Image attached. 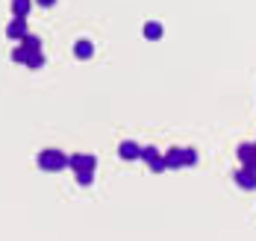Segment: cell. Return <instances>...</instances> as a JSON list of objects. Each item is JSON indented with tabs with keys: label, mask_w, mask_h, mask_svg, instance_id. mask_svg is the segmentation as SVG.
Here are the masks:
<instances>
[{
	"label": "cell",
	"mask_w": 256,
	"mask_h": 241,
	"mask_svg": "<svg viewBox=\"0 0 256 241\" xmlns=\"http://www.w3.org/2000/svg\"><path fill=\"white\" fill-rule=\"evenodd\" d=\"M192 165H198V150L186 147V168H192Z\"/></svg>",
	"instance_id": "16"
},
{
	"label": "cell",
	"mask_w": 256,
	"mask_h": 241,
	"mask_svg": "<svg viewBox=\"0 0 256 241\" xmlns=\"http://www.w3.org/2000/svg\"><path fill=\"white\" fill-rule=\"evenodd\" d=\"M26 32V18H18V15H12V21L6 24V38H12V41H21Z\"/></svg>",
	"instance_id": "4"
},
{
	"label": "cell",
	"mask_w": 256,
	"mask_h": 241,
	"mask_svg": "<svg viewBox=\"0 0 256 241\" xmlns=\"http://www.w3.org/2000/svg\"><path fill=\"white\" fill-rule=\"evenodd\" d=\"M36 165L42 168V171H50V174H56V171H65L68 165H71V156H65L62 150H42L38 156H36Z\"/></svg>",
	"instance_id": "1"
},
{
	"label": "cell",
	"mask_w": 256,
	"mask_h": 241,
	"mask_svg": "<svg viewBox=\"0 0 256 241\" xmlns=\"http://www.w3.org/2000/svg\"><path fill=\"white\" fill-rule=\"evenodd\" d=\"M118 156H121V159L124 162H132V159H142V144H138V141H121V144H118Z\"/></svg>",
	"instance_id": "7"
},
{
	"label": "cell",
	"mask_w": 256,
	"mask_h": 241,
	"mask_svg": "<svg viewBox=\"0 0 256 241\" xmlns=\"http://www.w3.org/2000/svg\"><path fill=\"white\" fill-rule=\"evenodd\" d=\"M26 68H32V71L44 68V53H42V50H32V53H30V59H26Z\"/></svg>",
	"instance_id": "13"
},
{
	"label": "cell",
	"mask_w": 256,
	"mask_h": 241,
	"mask_svg": "<svg viewBox=\"0 0 256 241\" xmlns=\"http://www.w3.org/2000/svg\"><path fill=\"white\" fill-rule=\"evenodd\" d=\"M232 180H236V186L238 188H244V191H254L256 188V168H238L236 174H232Z\"/></svg>",
	"instance_id": "3"
},
{
	"label": "cell",
	"mask_w": 256,
	"mask_h": 241,
	"mask_svg": "<svg viewBox=\"0 0 256 241\" xmlns=\"http://www.w3.org/2000/svg\"><path fill=\"white\" fill-rule=\"evenodd\" d=\"M165 168H168V171L186 168V150H182V147H171V150L165 153Z\"/></svg>",
	"instance_id": "8"
},
{
	"label": "cell",
	"mask_w": 256,
	"mask_h": 241,
	"mask_svg": "<svg viewBox=\"0 0 256 241\" xmlns=\"http://www.w3.org/2000/svg\"><path fill=\"white\" fill-rule=\"evenodd\" d=\"M92 53H94V47H92V41H86V38H80L77 44H74V56H77V59H92Z\"/></svg>",
	"instance_id": "10"
},
{
	"label": "cell",
	"mask_w": 256,
	"mask_h": 241,
	"mask_svg": "<svg viewBox=\"0 0 256 241\" xmlns=\"http://www.w3.org/2000/svg\"><path fill=\"white\" fill-rule=\"evenodd\" d=\"M30 9H32V0H12V15L26 18V15H30Z\"/></svg>",
	"instance_id": "11"
},
{
	"label": "cell",
	"mask_w": 256,
	"mask_h": 241,
	"mask_svg": "<svg viewBox=\"0 0 256 241\" xmlns=\"http://www.w3.org/2000/svg\"><path fill=\"white\" fill-rule=\"evenodd\" d=\"M77 186H92L94 183V171H77Z\"/></svg>",
	"instance_id": "15"
},
{
	"label": "cell",
	"mask_w": 256,
	"mask_h": 241,
	"mask_svg": "<svg viewBox=\"0 0 256 241\" xmlns=\"http://www.w3.org/2000/svg\"><path fill=\"white\" fill-rule=\"evenodd\" d=\"M142 162H144L154 174H159V171H168V168H165V153H159V150H156V147H150V144H148V147H142Z\"/></svg>",
	"instance_id": "2"
},
{
	"label": "cell",
	"mask_w": 256,
	"mask_h": 241,
	"mask_svg": "<svg viewBox=\"0 0 256 241\" xmlns=\"http://www.w3.org/2000/svg\"><path fill=\"white\" fill-rule=\"evenodd\" d=\"M68 168H71L74 174H77V171H94V168H98V159H94L92 153H74Z\"/></svg>",
	"instance_id": "5"
},
{
	"label": "cell",
	"mask_w": 256,
	"mask_h": 241,
	"mask_svg": "<svg viewBox=\"0 0 256 241\" xmlns=\"http://www.w3.org/2000/svg\"><path fill=\"white\" fill-rule=\"evenodd\" d=\"M21 44H24L30 53H32V50H42V38H38L36 32H26L24 38H21Z\"/></svg>",
	"instance_id": "12"
},
{
	"label": "cell",
	"mask_w": 256,
	"mask_h": 241,
	"mask_svg": "<svg viewBox=\"0 0 256 241\" xmlns=\"http://www.w3.org/2000/svg\"><path fill=\"white\" fill-rule=\"evenodd\" d=\"M36 3H38L42 9H50V6H56V0H36Z\"/></svg>",
	"instance_id": "17"
},
{
	"label": "cell",
	"mask_w": 256,
	"mask_h": 241,
	"mask_svg": "<svg viewBox=\"0 0 256 241\" xmlns=\"http://www.w3.org/2000/svg\"><path fill=\"white\" fill-rule=\"evenodd\" d=\"M236 156L238 162L244 165V168H256V141H244V144H238V150H236Z\"/></svg>",
	"instance_id": "6"
},
{
	"label": "cell",
	"mask_w": 256,
	"mask_h": 241,
	"mask_svg": "<svg viewBox=\"0 0 256 241\" xmlns=\"http://www.w3.org/2000/svg\"><path fill=\"white\" fill-rule=\"evenodd\" d=\"M26 59H30V50H26L24 44L18 41V47L12 50V62H18V65H26Z\"/></svg>",
	"instance_id": "14"
},
{
	"label": "cell",
	"mask_w": 256,
	"mask_h": 241,
	"mask_svg": "<svg viewBox=\"0 0 256 241\" xmlns=\"http://www.w3.org/2000/svg\"><path fill=\"white\" fill-rule=\"evenodd\" d=\"M162 32H165V29H162V24H159V21H148V24H144V29H142V35H144L148 41H159V38H162Z\"/></svg>",
	"instance_id": "9"
}]
</instances>
